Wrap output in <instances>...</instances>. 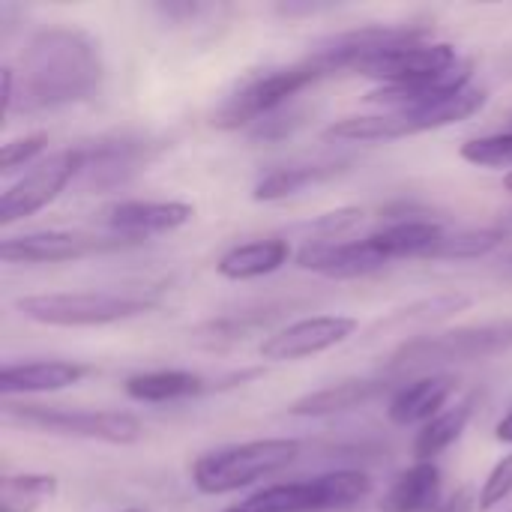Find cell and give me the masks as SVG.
Masks as SVG:
<instances>
[{"label":"cell","instance_id":"obj_1","mask_svg":"<svg viewBox=\"0 0 512 512\" xmlns=\"http://www.w3.org/2000/svg\"><path fill=\"white\" fill-rule=\"evenodd\" d=\"M24 111H54L90 99L102 84L99 42L78 27H45L21 54Z\"/></svg>","mask_w":512,"mask_h":512},{"label":"cell","instance_id":"obj_2","mask_svg":"<svg viewBox=\"0 0 512 512\" xmlns=\"http://www.w3.org/2000/svg\"><path fill=\"white\" fill-rule=\"evenodd\" d=\"M512 351V318L507 321H489V324H468L456 330L441 333H423L414 339H405L384 363L387 378L393 375H420L447 366H465L492 360Z\"/></svg>","mask_w":512,"mask_h":512},{"label":"cell","instance_id":"obj_3","mask_svg":"<svg viewBox=\"0 0 512 512\" xmlns=\"http://www.w3.org/2000/svg\"><path fill=\"white\" fill-rule=\"evenodd\" d=\"M300 456H303V441L297 438H261L246 444H228L198 456L189 477L201 495L222 498L282 474Z\"/></svg>","mask_w":512,"mask_h":512},{"label":"cell","instance_id":"obj_4","mask_svg":"<svg viewBox=\"0 0 512 512\" xmlns=\"http://www.w3.org/2000/svg\"><path fill=\"white\" fill-rule=\"evenodd\" d=\"M159 306L156 294H120V291H57L30 294L15 300V309L42 327H111Z\"/></svg>","mask_w":512,"mask_h":512},{"label":"cell","instance_id":"obj_5","mask_svg":"<svg viewBox=\"0 0 512 512\" xmlns=\"http://www.w3.org/2000/svg\"><path fill=\"white\" fill-rule=\"evenodd\" d=\"M369 495L372 477L354 468H342L312 480L264 486L225 512H339L360 507Z\"/></svg>","mask_w":512,"mask_h":512},{"label":"cell","instance_id":"obj_6","mask_svg":"<svg viewBox=\"0 0 512 512\" xmlns=\"http://www.w3.org/2000/svg\"><path fill=\"white\" fill-rule=\"evenodd\" d=\"M333 75V69L309 54L306 60L300 63H291V66H282V69H270V72H261L255 78H249L240 90H234L213 114V126L216 129H243V126H255L258 120L282 111L285 102H291L297 93H303L306 87L318 84L321 78Z\"/></svg>","mask_w":512,"mask_h":512},{"label":"cell","instance_id":"obj_7","mask_svg":"<svg viewBox=\"0 0 512 512\" xmlns=\"http://www.w3.org/2000/svg\"><path fill=\"white\" fill-rule=\"evenodd\" d=\"M3 423L36 429L60 438H84L111 447H132L144 438V426L129 411H93V408H63V405H3Z\"/></svg>","mask_w":512,"mask_h":512},{"label":"cell","instance_id":"obj_8","mask_svg":"<svg viewBox=\"0 0 512 512\" xmlns=\"http://www.w3.org/2000/svg\"><path fill=\"white\" fill-rule=\"evenodd\" d=\"M84 171V147H69L60 153H51L48 159L36 162L21 180H15L3 198H0V225L21 222L39 210H45L51 201L63 195V189L81 177Z\"/></svg>","mask_w":512,"mask_h":512},{"label":"cell","instance_id":"obj_9","mask_svg":"<svg viewBox=\"0 0 512 512\" xmlns=\"http://www.w3.org/2000/svg\"><path fill=\"white\" fill-rule=\"evenodd\" d=\"M141 246L117 234H90V231H30L21 237H6L0 258L6 264H66L93 255L123 252Z\"/></svg>","mask_w":512,"mask_h":512},{"label":"cell","instance_id":"obj_10","mask_svg":"<svg viewBox=\"0 0 512 512\" xmlns=\"http://www.w3.org/2000/svg\"><path fill=\"white\" fill-rule=\"evenodd\" d=\"M462 63L459 51L450 42H414V45H399L381 54H372L360 60L351 72L375 78L381 84H408V81H423L444 75Z\"/></svg>","mask_w":512,"mask_h":512},{"label":"cell","instance_id":"obj_11","mask_svg":"<svg viewBox=\"0 0 512 512\" xmlns=\"http://www.w3.org/2000/svg\"><path fill=\"white\" fill-rule=\"evenodd\" d=\"M357 333V318L351 315H312L300 318L282 330H273L258 354L270 363H297L306 357H318Z\"/></svg>","mask_w":512,"mask_h":512},{"label":"cell","instance_id":"obj_12","mask_svg":"<svg viewBox=\"0 0 512 512\" xmlns=\"http://www.w3.org/2000/svg\"><path fill=\"white\" fill-rule=\"evenodd\" d=\"M159 153V144L147 138H102L84 147V171L81 180L87 189H117L129 183L138 171H144L153 156Z\"/></svg>","mask_w":512,"mask_h":512},{"label":"cell","instance_id":"obj_13","mask_svg":"<svg viewBox=\"0 0 512 512\" xmlns=\"http://www.w3.org/2000/svg\"><path fill=\"white\" fill-rule=\"evenodd\" d=\"M390 261L372 240V234L360 240H309L297 252V267L327 276V279H360L384 270Z\"/></svg>","mask_w":512,"mask_h":512},{"label":"cell","instance_id":"obj_14","mask_svg":"<svg viewBox=\"0 0 512 512\" xmlns=\"http://www.w3.org/2000/svg\"><path fill=\"white\" fill-rule=\"evenodd\" d=\"M195 207L186 201H117L102 210V222L111 234L144 243L147 237L177 231L189 225Z\"/></svg>","mask_w":512,"mask_h":512},{"label":"cell","instance_id":"obj_15","mask_svg":"<svg viewBox=\"0 0 512 512\" xmlns=\"http://www.w3.org/2000/svg\"><path fill=\"white\" fill-rule=\"evenodd\" d=\"M393 396L396 393V384L384 375V378H348V381H339V384H330V387H321L315 393H306L300 396L297 402L288 405V414L291 417H336V414H348V411H357V408H366L384 396Z\"/></svg>","mask_w":512,"mask_h":512},{"label":"cell","instance_id":"obj_16","mask_svg":"<svg viewBox=\"0 0 512 512\" xmlns=\"http://www.w3.org/2000/svg\"><path fill=\"white\" fill-rule=\"evenodd\" d=\"M456 390H459V381L447 372L423 375L411 384L396 387V393L387 402V417L396 426H426L438 414H444Z\"/></svg>","mask_w":512,"mask_h":512},{"label":"cell","instance_id":"obj_17","mask_svg":"<svg viewBox=\"0 0 512 512\" xmlns=\"http://www.w3.org/2000/svg\"><path fill=\"white\" fill-rule=\"evenodd\" d=\"M90 375V366L75 360H27V363H6L0 369V393L24 396V393H57L66 387L81 384Z\"/></svg>","mask_w":512,"mask_h":512},{"label":"cell","instance_id":"obj_18","mask_svg":"<svg viewBox=\"0 0 512 512\" xmlns=\"http://www.w3.org/2000/svg\"><path fill=\"white\" fill-rule=\"evenodd\" d=\"M294 309V303H264L255 309H240V312H225L219 318H210L198 324L189 336L201 348H228L237 342H246L249 336L270 330L279 318H285Z\"/></svg>","mask_w":512,"mask_h":512},{"label":"cell","instance_id":"obj_19","mask_svg":"<svg viewBox=\"0 0 512 512\" xmlns=\"http://www.w3.org/2000/svg\"><path fill=\"white\" fill-rule=\"evenodd\" d=\"M441 483V468L435 462H414L375 504L357 512H432L441 504Z\"/></svg>","mask_w":512,"mask_h":512},{"label":"cell","instance_id":"obj_20","mask_svg":"<svg viewBox=\"0 0 512 512\" xmlns=\"http://www.w3.org/2000/svg\"><path fill=\"white\" fill-rule=\"evenodd\" d=\"M447 231L426 216H399L390 219L387 225H381L378 231H372V240L378 243V249L387 255V261H402V258H426L432 261V255L438 252V246L444 243Z\"/></svg>","mask_w":512,"mask_h":512},{"label":"cell","instance_id":"obj_21","mask_svg":"<svg viewBox=\"0 0 512 512\" xmlns=\"http://www.w3.org/2000/svg\"><path fill=\"white\" fill-rule=\"evenodd\" d=\"M288 261H291V243L282 237H264V240L231 246L216 261V273L231 282H249V279H261V276L282 270Z\"/></svg>","mask_w":512,"mask_h":512},{"label":"cell","instance_id":"obj_22","mask_svg":"<svg viewBox=\"0 0 512 512\" xmlns=\"http://www.w3.org/2000/svg\"><path fill=\"white\" fill-rule=\"evenodd\" d=\"M354 159H324V162H306V165H285V168H273L270 174H264L255 189L252 198L261 204L270 201H285L291 195H300L309 186L327 183L342 177L345 171H351Z\"/></svg>","mask_w":512,"mask_h":512},{"label":"cell","instance_id":"obj_23","mask_svg":"<svg viewBox=\"0 0 512 512\" xmlns=\"http://www.w3.org/2000/svg\"><path fill=\"white\" fill-rule=\"evenodd\" d=\"M123 390L135 402L165 405V402L195 399V396H201V393H207L213 387L198 372H186V369H156V372H138V375L126 378Z\"/></svg>","mask_w":512,"mask_h":512},{"label":"cell","instance_id":"obj_24","mask_svg":"<svg viewBox=\"0 0 512 512\" xmlns=\"http://www.w3.org/2000/svg\"><path fill=\"white\" fill-rule=\"evenodd\" d=\"M486 102H489L486 87H465L462 93L447 96L441 102L420 105V108H402L408 138L423 135V132H435V129H447V126H456L462 120H471L474 114H480L486 108Z\"/></svg>","mask_w":512,"mask_h":512},{"label":"cell","instance_id":"obj_25","mask_svg":"<svg viewBox=\"0 0 512 512\" xmlns=\"http://www.w3.org/2000/svg\"><path fill=\"white\" fill-rule=\"evenodd\" d=\"M474 405H477V399L468 396L465 402L447 408L432 423H426L417 432V438H414V456H417V462H435L441 453H447L465 435V429H468V423L474 417Z\"/></svg>","mask_w":512,"mask_h":512},{"label":"cell","instance_id":"obj_26","mask_svg":"<svg viewBox=\"0 0 512 512\" xmlns=\"http://www.w3.org/2000/svg\"><path fill=\"white\" fill-rule=\"evenodd\" d=\"M474 300L468 294H459V291H447V294H435V297H423L399 312H393L390 318L378 321L375 333H384V330H408V327H426V324H438L444 318H453L459 312H465Z\"/></svg>","mask_w":512,"mask_h":512},{"label":"cell","instance_id":"obj_27","mask_svg":"<svg viewBox=\"0 0 512 512\" xmlns=\"http://www.w3.org/2000/svg\"><path fill=\"white\" fill-rule=\"evenodd\" d=\"M57 498L54 474H3L0 480V512H39Z\"/></svg>","mask_w":512,"mask_h":512},{"label":"cell","instance_id":"obj_28","mask_svg":"<svg viewBox=\"0 0 512 512\" xmlns=\"http://www.w3.org/2000/svg\"><path fill=\"white\" fill-rule=\"evenodd\" d=\"M507 231L504 228H474V231H459L447 234L432 261H477L492 255L504 243Z\"/></svg>","mask_w":512,"mask_h":512},{"label":"cell","instance_id":"obj_29","mask_svg":"<svg viewBox=\"0 0 512 512\" xmlns=\"http://www.w3.org/2000/svg\"><path fill=\"white\" fill-rule=\"evenodd\" d=\"M462 159L477 168H512V129L465 141Z\"/></svg>","mask_w":512,"mask_h":512},{"label":"cell","instance_id":"obj_30","mask_svg":"<svg viewBox=\"0 0 512 512\" xmlns=\"http://www.w3.org/2000/svg\"><path fill=\"white\" fill-rule=\"evenodd\" d=\"M48 147V135L45 132H30L24 138H15V141H6L3 144V153H0V171L3 174H12L24 165H33Z\"/></svg>","mask_w":512,"mask_h":512},{"label":"cell","instance_id":"obj_31","mask_svg":"<svg viewBox=\"0 0 512 512\" xmlns=\"http://www.w3.org/2000/svg\"><path fill=\"white\" fill-rule=\"evenodd\" d=\"M512 495V453L510 456H504L492 471H489V477L483 480V486H480V495H477V504H480V510H495L498 504H504L507 498Z\"/></svg>","mask_w":512,"mask_h":512},{"label":"cell","instance_id":"obj_32","mask_svg":"<svg viewBox=\"0 0 512 512\" xmlns=\"http://www.w3.org/2000/svg\"><path fill=\"white\" fill-rule=\"evenodd\" d=\"M303 126V111H276L264 120H258L249 132L258 141H282L288 135H294Z\"/></svg>","mask_w":512,"mask_h":512},{"label":"cell","instance_id":"obj_33","mask_svg":"<svg viewBox=\"0 0 512 512\" xmlns=\"http://www.w3.org/2000/svg\"><path fill=\"white\" fill-rule=\"evenodd\" d=\"M357 222H363V210L360 207H339L333 213H324L312 222V231L318 234V240H339V234L351 231Z\"/></svg>","mask_w":512,"mask_h":512},{"label":"cell","instance_id":"obj_34","mask_svg":"<svg viewBox=\"0 0 512 512\" xmlns=\"http://www.w3.org/2000/svg\"><path fill=\"white\" fill-rule=\"evenodd\" d=\"M477 507H480V504H477L474 492H471V489H459L456 495H450L447 501H441L432 512H474Z\"/></svg>","mask_w":512,"mask_h":512},{"label":"cell","instance_id":"obj_35","mask_svg":"<svg viewBox=\"0 0 512 512\" xmlns=\"http://www.w3.org/2000/svg\"><path fill=\"white\" fill-rule=\"evenodd\" d=\"M156 12L171 21H186V18H195L198 12H204V6L201 3H156Z\"/></svg>","mask_w":512,"mask_h":512},{"label":"cell","instance_id":"obj_36","mask_svg":"<svg viewBox=\"0 0 512 512\" xmlns=\"http://www.w3.org/2000/svg\"><path fill=\"white\" fill-rule=\"evenodd\" d=\"M0 81H3V120L12 114V105H15V69L12 66H3L0 72Z\"/></svg>","mask_w":512,"mask_h":512},{"label":"cell","instance_id":"obj_37","mask_svg":"<svg viewBox=\"0 0 512 512\" xmlns=\"http://www.w3.org/2000/svg\"><path fill=\"white\" fill-rule=\"evenodd\" d=\"M330 6H318V3H282V6H276V12L279 15H288V18H294V15H315V12H327Z\"/></svg>","mask_w":512,"mask_h":512},{"label":"cell","instance_id":"obj_38","mask_svg":"<svg viewBox=\"0 0 512 512\" xmlns=\"http://www.w3.org/2000/svg\"><path fill=\"white\" fill-rule=\"evenodd\" d=\"M495 438H498L501 444H512V408H510V414H504V417L498 420V426H495Z\"/></svg>","mask_w":512,"mask_h":512},{"label":"cell","instance_id":"obj_39","mask_svg":"<svg viewBox=\"0 0 512 512\" xmlns=\"http://www.w3.org/2000/svg\"><path fill=\"white\" fill-rule=\"evenodd\" d=\"M117 512H150V510H144V507H126V510H117Z\"/></svg>","mask_w":512,"mask_h":512}]
</instances>
